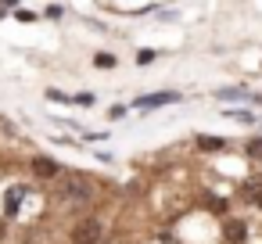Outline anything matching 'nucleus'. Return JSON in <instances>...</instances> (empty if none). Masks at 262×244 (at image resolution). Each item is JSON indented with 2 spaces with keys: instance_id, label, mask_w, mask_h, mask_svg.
<instances>
[{
  "instance_id": "nucleus-11",
  "label": "nucleus",
  "mask_w": 262,
  "mask_h": 244,
  "mask_svg": "<svg viewBox=\"0 0 262 244\" xmlns=\"http://www.w3.org/2000/svg\"><path fill=\"white\" fill-rule=\"evenodd\" d=\"M151 61H155V51H140L137 54V65H151Z\"/></svg>"
},
{
  "instance_id": "nucleus-5",
  "label": "nucleus",
  "mask_w": 262,
  "mask_h": 244,
  "mask_svg": "<svg viewBox=\"0 0 262 244\" xmlns=\"http://www.w3.org/2000/svg\"><path fill=\"white\" fill-rule=\"evenodd\" d=\"M33 172H36L40 180H51V176L58 172V162H54V158H43V154H40V158H33Z\"/></svg>"
},
{
  "instance_id": "nucleus-8",
  "label": "nucleus",
  "mask_w": 262,
  "mask_h": 244,
  "mask_svg": "<svg viewBox=\"0 0 262 244\" xmlns=\"http://www.w3.org/2000/svg\"><path fill=\"white\" fill-rule=\"evenodd\" d=\"M22 197H26V190H22V187H11V190H8V215H15V212H18V201H22Z\"/></svg>"
},
{
  "instance_id": "nucleus-6",
  "label": "nucleus",
  "mask_w": 262,
  "mask_h": 244,
  "mask_svg": "<svg viewBox=\"0 0 262 244\" xmlns=\"http://www.w3.org/2000/svg\"><path fill=\"white\" fill-rule=\"evenodd\" d=\"M244 197H248L255 208H262V176H251V180L244 183Z\"/></svg>"
},
{
  "instance_id": "nucleus-13",
  "label": "nucleus",
  "mask_w": 262,
  "mask_h": 244,
  "mask_svg": "<svg viewBox=\"0 0 262 244\" xmlns=\"http://www.w3.org/2000/svg\"><path fill=\"white\" fill-rule=\"evenodd\" d=\"M0 4H4V8H15V4H18V0H0Z\"/></svg>"
},
{
  "instance_id": "nucleus-4",
  "label": "nucleus",
  "mask_w": 262,
  "mask_h": 244,
  "mask_svg": "<svg viewBox=\"0 0 262 244\" xmlns=\"http://www.w3.org/2000/svg\"><path fill=\"white\" fill-rule=\"evenodd\" d=\"M223 237H226L230 244H241V240L248 237V226H244L241 219H226V226H223Z\"/></svg>"
},
{
  "instance_id": "nucleus-7",
  "label": "nucleus",
  "mask_w": 262,
  "mask_h": 244,
  "mask_svg": "<svg viewBox=\"0 0 262 244\" xmlns=\"http://www.w3.org/2000/svg\"><path fill=\"white\" fill-rule=\"evenodd\" d=\"M198 147H201V151H223L226 140H223V137H198Z\"/></svg>"
},
{
  "instance_id": "nucleus-9",
  "label": "nucleus",
  "mask_w": 262,
  "mask_h": 244,
  "mask_svg": "<svg viewBox=\"0 0 262 244\" xmlns=\"http://www.w3.org/2000/svg\"><path fill=\"white\" fill-rule=\"evenodd\" d=\"M94 65H97V69H112V65H115V54H104V51H101V54L94 58Z\"/></svg>"
},
{
  "instance_id": "nucleus-3",
  "label": "nucleus",
  "mask_w": 262,
  "mask_h": 244,
  "mask_svg": "<svg viewBox=\"0 0 262 244\" xmlns=\"http://www.w3.org/2000/svg\"><path fill=\"white\" fill-rule=\"evenodd\" d=\"M180 101L176 90H165V94H151V97H137V108H162V104H172Z\"/></svg>"
},
{
  "instance_id": "nucleus-1",
  "label": "nucleus",
  "mask_w": 262,
  "mask_h": 244,
  "mask_svg": "<svg viewBox=\"0 0 262 244\" xmlns=\"http://www.w3.org/2000/svg\"><path fill=\"white\" fill-rule=\"evenodd\" d=\"M90 197H94V187H90L86 176H65L58 183V201L61 205H86Z\"/></svg>"
},
{
  "instance_id": "nucleus-10",
  "label": "nucleus",
  "mask_w": 262,
  "mask_h": 244,
  "mask_svg": "<svg viewBox=\"0 0 262 244\" xmlns=\"http://www.w3.org/2000/svg\"><path fill=\"white\" fill-rule=\"evenodd\" d=\"M205 208H212V212H226V201H223V197H205Z\"/></svg>"
},
{
  "instance_id": "nucleus-2",
  "label": "nucleus",
  "mask_w": 262,
  "mask_h": 244,
  "mask_svg": "<svg viewBox=\"0 0 262 244\" xmlns=\"http://www.w3.org/2000/svg\"><path fill=\"white\" fill-rule=\"evenodd\" d=\"M101 233H104L101 219H79V223L72 226L69 240H72V244H97V240H101Z\"/></svg>"
},
{
  "instance_id": "nucleus-12",
  "label": "nucleus",
  "mask_w": 262,
  "mask_h": 244,
  "mask_svg": "<svg viewBox=\"0 0 262 244\" xmlns=\"http://www.w3.org/2000/svg\"><path fill=\"white\" fill-rule=\"evenodd\" d=\"M248 154H251V158H262V140H251V144H248Z\"/></svg>"
}]
</instances>
